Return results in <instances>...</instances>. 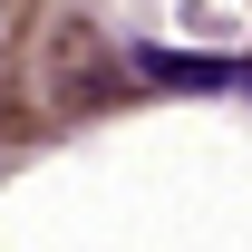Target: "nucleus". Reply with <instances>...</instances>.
I'll return each instance as SVG.
<instances>
[{"label": "nucleus", "mask_w": 252, "mask_h": 252, "mask_svg": "<svg viewBox=\"0 0 252 252\" xmlns=\"http://www.w3.org/2000/svg\"><path fill=\"white\" fill-rule=\"evenodd\" d=\"M146 78H185V88H252V59H165V49H146Z\"/></svg>", "instance_id": "nucleus-1"}]
</instances>
